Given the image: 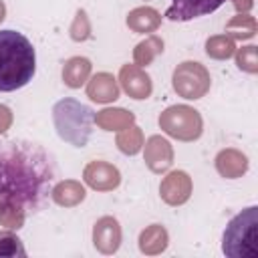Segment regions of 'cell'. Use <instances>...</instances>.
Listing matches in <instances>:
<instances>
[{
  "instance_id": "obj_1",
  "label": "cell",
  "mask_w": 258,
  "mask_h": 258,
  "mask_svg": "<svg viewBox=\"0 0 258 258\" xmlns=\"http://www.w3.org/2000/svg\"><path fill=\"white\" fill-rule=\"evenodd\" d=\"M52 155L26 139L0 141V202L20 208L26 216L46 208L54 187Z\"/></svg>"
},
{
  "instance_id": "obj_2",
  "label": "cell",
  "mask_w": 258,
  "mask_h": 258,
  "mask_svg": "<svg viewBox=\"0 0 258 258\" xmlns=\"http://www.w3.org/2000/svg\"><path fill=\"white\" fill-rule=\"evenodd\" d=\"M36 52L32 42L16 30H0V93H12L32 81Z\"/></svg>"
},
{
  "instance_id": "obj_3",
  "label": "cell",
  "mask_w": 258,
  "mask_h": 258,
  "mask_svg": "<svg viewBox=\"0 0 258 258\" xmlns=\"http://www.w3.org/2000/svg\"><path fill=\"white\" fill-rule=\"evenodd\" d=\"M52 123L62 141L73 147H85L93 133L95 111L73 97H64L52 107Z\"/></svg>"
},
{
  "instance_id": "obj_4",
  "label": "cell",
  "mask_w": 258,
  "mask_h": 258,
  "mask_svg": "<svg viewBox=\"0 0 258 258\" xmlns=\"http://www.w3.org/2000/svg\"><path fill=\"white\" fill-rule=\"evenodd\" d=\"M222 252L228 258H258V208L236 214L222 236Z\"/></svg>"
},
{
  "instance_id": "obj_5",
  "label": "cell",
  "mask_w": 258,
  "mask_h": 258,
  "mask_svg": "<svg viewBox=\"0 0 258 258\" xmlns=\"http://www.w3.org/2000/svg\"><path fill=\"white\" fill-rule=\"evenodd\" d=\"M159 127L173 139L196 141L204 131L200 111L189 105H171L159 115Z\"/></svg>"
},
{
  "instance_id": "obj_6",
  "label": "cell",
  "mask_w": 258,
  "mask_h": 258,
  "mask_svg": "<svg viewBox=\"0 0 258 258\" xmlns=\"http://www.w3.org/2000/svg\"><path fill=\"white\" fill-rule=\"evenodd\" d=\"M171 85L179 97H183L187 101H196V99H202L210 91L212 79H210L208 69L202 62L183 60L181 64L175 67L173 77H171Z\"/></svg>"
},
{
  "instance_id": "obj_7",
  "label": "cell",
  "mask_w": 258,
  "mask_h": 258,
  "mask_svg": "<svg viewBox=\"0 0 258 258\" xmlns=\"http://www.w3.org/2000/svg\"><path fill=\"white\" fill-rule=\"evenodd\" d=\"M226 0H171L165 18L171 22H187L216 12Z\"/></svg>"
},
{
  "instance_id": "obj_8",
  "label": "cell",
  "mask_w": 258,
  "mask_h": 258,
  "mask_svg": "<svg viewBox=\"0 0 258 258\" xmlns=\"http://www.w3.org/2000/svg\"><path fill=\"white\" fill-rule=\"evenodd\" d=\"M83 179L89 187L97 189V191H111L115 187H119L121 183V173L115 165L107 163V161H91L85 171H83Z\"/></svg>"
},
{
  "instance_id": "obj_9",
  "label": "cell",
  "mask_w": 258,
  "mask_h": 258,
  "mask_svg": "<svg viewBox=\"0 0 258 258\" xmlns=\"http://www.w3.org/2000/svg\"><path fill=\"white\" fill-rule=\"evenodd\" d=\"M119 83L123 87V91L131 97V99H147L153 91L151 85V77L137 64H123L119 71Z\"/></svg>"
},
{
  "instance_id": "obj_10",
  "label": "cell",
  "mask_w": 258,
  "mask_h": 258,
  "mask_svg": "<svg viewBox=\"0 0 258 258\" xmlns=\"http://www.w3.org/2000/svg\"><path fill=\"white\" fill-rule=\"evenodd\" d=\"M159 196L169 206H181L191 196V177L185 171H171L159 185Z\"/></svg>"
},
{
  "instance_id": "obj_11",
  "label": "cell",
  "mask_w": 258,
  "mask_h": 258,
  "mask_svg": "<svg viewBox=\"0 0 258 258\" xmlns=\"http://www.w3.org/2000/svg\"><path fill=\"white\" fill-rule=\"evenodd\" d=\"M93 244L101 254H115L121 246V226L113 216H103L95 222Z\"/></svg>"
},
{
  "instance_id": "obj_12",
  "label": "cell",
  "mask_w": 258,
  "mask_h": 258,
  "mask_svg": "<svg viewBox=\"0 0 258 258\" xmlns=\"http://www.w3.org/2000/svg\"><path fill=\"white\" fill-rule=\"evenodd\" d=\"M145 163L151 171L155 173H163L171 167L173 163V149L169 145L167 139H163L161 135H151L145 141V151H143Z\"/></svg>"
},
{
  "instance_id": "obj_13",
  "label": "cell",
  "mask_w": 258,
  "mask_h": 258,
  "mask_svg": "<svg viewBox=\"0 0 258 258\" xmlns=\"http://www.w3.org/2000/svg\"><path fill=\"white\" fill-rule=\"evenodd\" d=\"M119 85L111 73H97L87 81V97L95 103H113L119 99Z\"/></svg>"
},
{
  "instance_id": "obj_14",
  "label": "cell",
  "mask_w": 258,
  "mask_h": 258,
  "mask_svg": "<svg viewBox=\"0 0 258 258\" xmlns=\"http://www.w3.org/2000/svg\"><path fill=\"white\" fill-rule=\"evenodd\" d=\"M216 169L222 177L236 179L246 173L248 169V157L236 149H222L216 157Z\"/></svg>"
},
{
  "instance_id": "obj_15",
  "label": "cell",
  "mask_w": 258,
  "mask_h": 258,
  "mask_svg": "<svg viewBox=\"0 0 258 258\" xmlns=\"http://www.w3.org/2000/svg\"><path fill=\"white\" fill-rule=\"evenodd\" d=\"M91 60L85 56H71L62 67V81L71 89H81L91 75Z\"/></svg>"
},
{
  "instance_id": "obj_16",
  "label": "cell",
  "mask_w": 258,
  "mask_h": 258,
  "mask_svg": "<svg viewBox=\"0 0 258 258\" xmlns=\"http://www.w3.org/2000/svg\"><path fill=\"white\" fill-rule=\"evenodd\" d=\"M87 191H85V185L81 181H75V179H64V181H58L54 187H52V202L62 206V208H73L77 204H81L85 200Z\"/></svg>"
},
{
  "instance_id": "obj_17",
  "label": "cell",
  "mask_w": 258,
  "mask_h": 258,
  "mask_svg": "<svg viewBox=\"0 0 258 258\" xmlns=\"http://www.w3.org/2000/svg\"><path fill=\"white\" fill-rule=\"evenodd\" d=\"M161 24V16L157 10L149 8V6H139V8H133L129 14H127V26L133 30V32H139V34H145V32H153L157 30Z\"/></svg>"
},
{
  "instance_id": "obj_18",
  "label": "cell",
  "mask_w": 258,
  "mask_h": 258,
  "mask_svg": "<svg viewBox=\"0 0 258 258\" xmlns=\"http://www.w3.org/2000/svg\"><path fill=\"white\" fill-rule=\"evenodd\" d=\"M95 121L105 131H121V129H127L133 125L135 115L125 109H105L95 115Z\"/></svg>"
},
{
  "instance_id": "obj_19",
  "label": "cell",
  "mask_w": 258,
  "mask_h": 258,
  "mask_svg": "<svg viewBox=\"0 0 258 258\" xmlns=\"http://www.w3.org/2000/svg\"><path fill=\"white\" fill-rule=\"evenodd\" d=\"M167 248V230L159 224L149 226L139 236V250L143 254H159Z\"/></svg>"
},
{
  "instance_id": "obj_20",
  "label": "cell",
  "mask_w": 258,
  "mask_h": 258,
  "mask_svg": "<svg viewBox=\"0 0 258 258\" xmlns=\"http://www.w3.org/2000/svg\"><path fill=\"white\" fill-rule=\"evenodd\" d=\"M161 52H163V40L159 36H149V38H145L143 42H139L135 46L133 58H135V64L143 69Z\"/></svg>"
},
{
  "instance_id": "obj_21",
  "label": "cell",
  "mask_w": 258,
  "mask_h": 258,
  "mask_svg": "<svg viewBox=\"0 0 258 258\" xmlns=\"http://www.w3.org/2000/svg\"><path fill=\"white\" fill-rule=\"evenodd\" d=\"M234 52H236L234 38H230V36H226V34L212 36V38L206 40V54L212 56V58H216V60L230 58Z\"/></svg>"
},
{
  "instance_id": "obj_22",
  "label": "cell",
  "mask_w": 258,
  "mask_h": 258,
  "mask_svg": "<svg viewBox=\"0 0 258 258\" xmlns=\"http://www.w3.org/2000/svg\"><path fill=\"white\" fill-rule=\"evenodd\" d=\"M117 145H119V149L123 151V153H127V155H135L139 149H141V145H143V135H141V131H139V127H127V129H123L119 135H117Z\"/></svg>"
},
{
  "instance_id": "obj_23",
  "label": "cell",
  "mask_w": 258,
  "mask_h": 258,
  "mask_svg": "<svg viewBox=\"0 0 258 258\" xmlns=\"http://www.w3.org/2000/svg\"><path fill=\"white\" fill-rule=\"evenodd\" d=\"M228 32H230V38H252L256 34V22L252 16L240 14L230 20Z\"/></svg>"
},
{
  "instance_id": "obj_24",
  "label": "cell",
  "mask_w": 258,
  "mask_h": 258,
  "mask_svg": "<svg viewBox=\"0 0 258 258\" xmlns=\"http://www.w3.org/2000/svg\"><path fill=\"white\" fill-rule=\"evenodd\" d=\"M24 220H26V214L20 208L0 202V226L8 230H18L24 226Z\"/></svg>"
},
{
  "instance_id": "obj_25",
  "label": "cell",
  "mask_w": 258,
  "mask_h": 258,
  "mask_svg": "<svg viewBox=\"0 0 258 258\" xmlns=\"http://www.w3.org/2000/svg\"><path fill=\"white\" fill-rule=\"evenodd\" d=\"M26 256L22 240L12 232H0V258Z\"/></svg>"
},
{
  "instance_id": "obj_26",
  "label": "cell",
  "mask_w": 258,
  "mask_h": 258,
  "mask_svg": "<svg viewBox=\"0 0 258 258\" xmlns=\"http://www.w3.org/2000/svg\"><path fill=\"white\" fill-rule=\"evenodd\" d=\"M236 64L240 71H246V73H258V50L254 44L250 46H242L236 50Z\"/></svg>"
},
{
  "instance_id": "obj_27",
  "label": "cell",
  "mask_w": 258,
  "mask_h": 258,
  "mask_svg": "<svg viewBox=\"0 0 258 258\" xmlns=\"http://www.w3.org/2000/svg\"><path fill=\"white\" fill-rule=\"evenodd\" d=\"M79 28L83 30V36H85V38H89L91 26H89V20H87L85 10H79V12H77V18H75V22H73V26H71V36H73V34H75Z\"/></svg>"
},
{
  "instance_id": "obj_28",
  "label": "cell",
  "mask_w": 258,
  "mask_h": 258,
  "mask_svg": "<svg viewBox=\"0 0 258 258\" xmlns=\"http://www.w3.org/2000/svg\"><path fill=\"white\" fill-rule=\"evenodd\" d=\"M10 125H12V111L6 105H0V135L8 131Z\"/></svg>"
},
{
  "instance_id": "obj_29",
  "label": "cell",
  "mask_w": 258,
  "mask_h": 258,
  "mask_svg": "<svg viewBox=\"0 0 258 258\" xmlns=\"http://www.w3.org/2000/svg\"><path fill=\"white\" fill-rule=\"evenodd\" d=\"M4 16H6V6H4V2L0 0V22L4 20Z\"/></svg>"
}]
</instances>
